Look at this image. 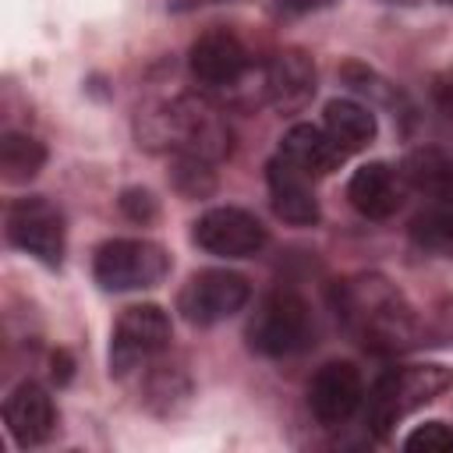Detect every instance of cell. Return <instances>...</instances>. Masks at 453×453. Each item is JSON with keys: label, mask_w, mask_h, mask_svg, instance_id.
Masks as SVG:
<instances>
[{"label": "cell", "mask_w": 453, "mask_h": 453, "mask_svg": "<svg viewBox=\"0 0 453 453\" xmlns=\"http://www.w3.org/2000/svg\"><path fill=\"white\" fill-rule=\"evenodd\" d=\"M333 304L343 329L372 354H400L421 336L414 304L382 273H357L336 283Z\"/></svg>", "instance_id": "cell-1"}, {"label": "cell", "mask_w": 453, "mask_h": 453, "mask_svg": "<svg viewBox=\"0 0 453 453\" xmlns=\"http://www.w3.org/2000/svg\"><path fill=\"white\" fill-rule=\"evenodd\" d=\"M149 142H163L177 156H198V159H223L230 152V127L219 117V110L198 96H177L173 103L149 113L145 124Z\"/></svg>", "instance_id": "cell-2"}, {"label": "cell", "mask_w": 453, "mask_h": 453, "mask_svg": "<svg viewBox=\"0 0 453 453\" xmlns=\"http://www.w3.org/2000/svg\"><path fill=\"white\" fill-rule=\"evenodd\" d=\"M453 386V372L442 365H403L379 375V382L365 396V428L375 439H389V432L435 396Z\"/></svg>", "instance_id": "cell-3"}, {"label": "cell", "mask_w": 453, "mask_h": 453, "mask_svg": "<svg viewBox=\"0 0 453 453\" xmlns=\"http://www.w3.org/2000/svg\"><path fill=\"white\" fill-rule=\"evenodd\" d=\"M315 340V319L301 294L273 290L258 301L255 315L248 319V343L265 357H290L301 354Z\"/></svg>", "instance_id": "cell-4"}, {"label": "cell", "mask_w": 453, "mask_h": 453, "mask_svg": "<svg viewBox=\"0 0 453 453\" xmlns=\"http://www.w3.org/2000/svg\"><path fill=\"white\" fill-rule=\"evenodd\" d=\"M170 269V255L145 237H113L96 251L92 273L103 290H145L156 287Z\"/></svg>", "instance_id": "cell-5"}, {"label": "cell", "mask_w": 453, "mask_h": 453, "mask_svg": "<svg viewBox=\"0 0 453 453\" xmlns=\"http://www.w3.org/2000/svg\"><path fill=\"white\" fill-rule=\"evenodd\" d=\"M170 347V315L159 304H131L113 326L110 340V375H127L152 365Z\"/></svg>", "instance_id": "cell-6"}, {"label": "cell", "mask_w": 453, "mask_h": 453, "mask_svg": "<svg viewBox=\"0 0 453 453\" xmlns=\"http://www.w3.org/2000/svg\"><path fill=\"white\" fill-rule=\"evenodd\" d=\"M7 241L18 251L39 258L42 265H60L64 244H67L64 212L42 195L14 198L7 209Z\"/></svg>", "instance_id": "cell-7"}, {"label": "cell", "mask_w": 453, "mask_h": 453, "mask_svg": "<svg viewBox=\"0 0 453 453\" xmlns=\"http://www.w3.org/2000/svg\"><path fill=\"white\" fill-rule=\"evenodd\" d=\"M251 301V283L241 273L230 269H202L195 273L180 294H177V311L191 326H216L230 315H237Z\"/></svg>", "instance_id": "cell-8"}, {"label": "cell", "mask_w": 453, "mask_h": 453, "mask_svg": "<svg viewBox=\"0 0 453 453\" xmlns=\"http://www.w3.org/2000/svg\"><path fill=\"white\" fill-rule=\"evenodd\" d=\"M191 241L202 251L219 255V258H251V255H258L265 248L269 234H265L262 219L251 216L248 209L216 205V209H209V212H202L195 219Z\"/></svg>", "instance_id": "cell-9"}, {"label": "cell", "mask_w": 453, "mask_h": 453, "mask_svg": "<svg viewBox=\"0 0 453 453\" xmlns=\"http://www.w3.org/2000/svg\"><path fill=\"white\" fill-rule=\"evenodd\" d=\"M365 403V379L350 361H326L308 382V411L319 425H347Z\"/></svg>", "instance_id": "cell-10"}, {"label": "cell", "mask_w": 453, "mask_h": 453, "mask_svg": "<svg viewBox=\"0 0 453 453\" xmlns=\"http://www.w3.org/2000/svg\"><path fill=\"white\" fill-rule=\"evenodd\" d=\"M251 57L248 46L230 28H209L202 32L188 50V67L198 85L205 88H230L244 78Z\"/></svg>", "instance_id": "cell-11"}, {"label": "cell", "mask_w": 453, "mask_h": 453, "mask_svg": "<svg viewBox=\"0 0 453 453\" xmlns=\"http://www.w3.org/2000/svg\"><path fill=\"white\" fill-rule=\"evenodd\" d=\"M4 421L18 446H42L57 428V407L39 382H18L4 400Z\"/></svg>", "instance_id": "cell-12"}, {"label": "cell", "mask_w": 453, "mask_h": 453, "mask_svg": "<svg viewBox=\"0 0 453 453\" xmlns=\"http://www.w3.org/2000/svg\"><path fill=\"white\" fill-rule=\"evenodd\" d=\"M315 96V64L304 50H280L265 67V99L280 113H297Z\"/></svg>", "instance_id": "cell-13"}, {"label": "cell", "mask_w": 453, "mask_h": 453, "mask_svg": "<svg viewBox=\"0 0 453 453\" xmlns=\"http://www.w3.org/2000/svg\"><path fill=\"white\" fill-rule=\"evenodd\" d=\"M265 180H269V198L273 209L283 223L290 226H311L319 223V198L311 191V177L301 173L294 163H287L283 156L269 159L265 166Z\"/></svg>", "instance_id": "cell-14"}, {"label": "cell", "mask_w": 453, "mask_h": 453, "mask_svg": "<svg viewBox=\"0 0 453 453\" xmlns=\"http://www.w3.org/2000/svg\"><path fill=\"white\" fill-rule=\"evenodd\" d=\"M280 156L315 180V177L333 173L350 152H347L326 127H315V124H294V127L280 138Z\"/></svg>", "instance_id": "cell-15"}, {"label": "cell", "mask_w": 453, "mask_h": 453, "mask_svg": "<svg viewBox=\"0 0 453 453\" xmlns=\"http://www.w3.org/2000/svg\"><path fill=\"white\" fill-rule=\"evenodd\" d=\"M347 198L365 219H389L403 202L400 173L389 163H365L354 170L347 184Z\"/></svg>", "instance_id": "cell-16"}, {"label": "cell", "mask_w": 453, "mask_h": 453, "mask_svg": "<svg viewBox=\"0 0 453 453\" xmlns=\"http://www.w3.org/2000/svg\"><path fill=\"white\" fill-rule=\"evenodd\" d=\"M403 180L432 202H453V156L442 149H414L403 159Z\"/></svg>", "instance_id": "cell-17"}, {"label": "cell", "mask_w": 453, "mask_h": 453, "mask_svg": "<svg viewBox=\"0 0 453 453\" xmlns=\"http://www.w3.org/2000/svg\"><path fill=\"white\" fill-rule=\"evenodd\" d=\"M322 127H326L347 152L365 149V145L375 138V131H379L375 113H372L365 103H357V99H333V103H326Z\"/></svg>", "instance_id": "cell-18"}, {"label": "cell", "mask_w": 453, "mask_h": 453, "mask_svg": "<svg viewBox=\"0 0 453 453\" xmlns=\"http://www.w3.org/2000/svg\"><path fill=\"white\" fill-rule=\"evenodd\" d=\"M46 166V145L25 131H7L0 138V173L7 184H28Z\"/></svg>", "instance_id": "cell-19"}, {"label": "cell", "mask_w": 453, "mask_h": 453, "mask_svg": "<svg viewBox=\"0 0 453 453\" xmlns=\"http://www.w3.org/2000/svg\"><path fill=\"white\" fill-rule=\"evenodd\" d=\"M411 237L425 251L453 258V202H435L432 209L418 212L411 223Z\"/></svg>", "instance_id": "cell-20"}, {"label": "cell", "mask_w": 453, "mask_h": 453, "mask_svg": "<svg viewBox=\"0 0 453 453\" xmlns=\"http://www.w3.org/2000/svg\"><path fill=\"white\" fill-rule=\"evenodd\" d=\"M191 393V382L188 375L177 368V365H156L149 372V382H145V396L149 403L159 411V414H173L177 403H184Z\"/></svg>", "instance_id": "cell-21"}, {"label": "cell", "mask_w": 453, "mask_h": 453, "mask_svg": "<svg viewBox=\"0 0 453 453\" xmlns=\"http://www.w3.org/2000/svg\"><path fill=\"white\" fill-rule=\"evenodd\" d=\"M209 166H212L209 159L177 156V163H173V170H170V180H173V188H177L180 195H188V198H205V195H212V188H216V177H212Z\"/></svg>", "instance_id": "cell-22"}, {"label": "cell", "mask_w": 453, "mask_h": 453, "mask_svg": "<svg viewBox=\"0 0 453 453\" xmlns=\"http://www.w3.org/2000/svg\"><path fill=\"white\" fill-rule=\"evenodd\" d=\"M403 446L407 449H453V428L446 421H425L403 439Z\"/></svg>", "instance_id": "cell-23"}, {"label": "cell", "mask_w": 453, "mask_h": 453, "mask_svg": "<svg viewBox=\"0 0 453 453\" xmlns=\"http://www.w3.org/2000/svg\"><path fill=\"white\" fill-rule=\"evenodd\" d=\"M120 209H124V216L134 219V223L156 219V198H152L149 191H142V188H127V191L120 195Z\"/></svg>", "instance_id": "cell-24"}, {"label": "cell", "mask_w": 453, "mask_h": 453, "mask_svg": "<svg viewBox=\"0 0 453 453\" xmlns=\"http://www.w3.org/2000/svg\"><path fill=\"white\" fill-rule=\"evenodd\" d=\"M435 103H439V110L453 120V71H446V74L435 78Z\"/></svg>", "instance_id": "cell-25"}, {"label": "cell", "mask_w": 453, "mask_h": 453, "mask_svg": "<svg viewBox=\"0 0 453 453\" xmlns=\"http://www.w3.org/2000/svg\"><path fill=\"white\" fill-rule=\"evenodd\" d=\"M333 0H276V7L283 14H308V11H319V7H329Z\"/></svg>", "instance_id": "cell-26"}, {"label": "cell", "mask_w": 453, "mask_h": 453, "mask_svg": "<svg viewBox=\"0 0 453 453\" xmlns=\"http://www.w3.org/2000/svg\"><path fill=\"white\" fill-rule=\"evenodd\" d=\"M53 379L57 382H67L71 379V357L67 354H53Z\"/></svg>", "instance_id": "cell-27"}, {"label": "cell", "mask_w": 453, "mask_h": 453, "mask_svg": "<svg viewBox=\"0 0 453 453\" xmlns=\"http://www.w3.org/2000/svg\"><path fill=\"white\" fill-rule=\"evenodd\" d=\"M442 4H453V0H442Z\"/></svg>", "instance_id": "cell-28"}, {"label": "cell", "mask_w": 453, "mask_h": 453, "mask_svg": "<svg viewBox=\"0 0 453 453\" xmlns=\"http://www.w3.org/2000/svg\"><path fill=\"white\" fill-rule=\"evenodd\" d=\"M219 4H226V0H219Z\"/></svg>", "instance_id": "cell-29"}]
</instances>
